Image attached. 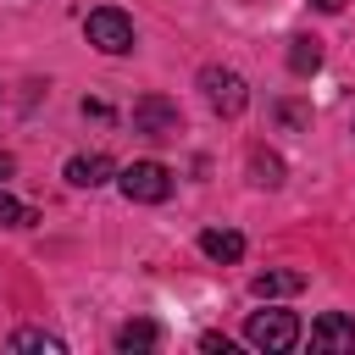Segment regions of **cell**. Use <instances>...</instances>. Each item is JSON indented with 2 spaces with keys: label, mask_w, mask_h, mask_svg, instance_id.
<instances>
[{
  "label": "cell",
  "mask_w": 355,
  "mask_h": 355,
  "mask_svg": "<svg viewBox=\"0 0 355 355\" xmlns=\"http://www.w3.org/2000/svg\"><path fill=\"white\" fill-rule=\"evenodd\" d=\"M316 67H322V39H311V33L288 39V72L294 78H311Z\"/></svg>",
  "instance_id": "cell-10"
},
{
  "label": "cell",
  "mask_w": 355,
  "mask_h": 355,
  "mask_svg": "<svg viewBox=\"0 0 355 355\" xmlns=\"http://www.w3.org/2000/svg\"><path fill=\"white\" fill-rule=\"evenodd\" d=\"M200 255H211V261H239V255H244V233H233V227H205V233H200Z\"/></svg>",
  "instance_id": "cell-9"
},
{
  "label": "cell",
  "mask_w": 355,
  "mask_h": 355,
  "mask_svg": "<svg viewBox=\"0 0 355 355\" xmlns=\"http://www.w3.org/2000/svg\"><path fill=\"white\" fill-rule=\"evenodd\" d=\"M33 222H39V211H33V205H22L17 194H6V189H0V227H33Z\"/></svg>",
  "instance_id": "cell-13"
},
{
  "label": "cell",
  "mask_w": 355,
  "mask_h": 355,
  "mask_svg": "<svg viewBox=\"0 0 355 355\" xmlns=\"http://www.w3.org/2000/svg\"><path fill=\"white\" fill-rule=\"evenodd\" d=\"M316 11H344V0H311Z\"/></svg>",
  "instance_id": "cell-18"
},
{
  "label": "cell",
  "mask_w": 355,
  "mask_h": 355,
  "mask_svg": "<svg viewBox=\"0 0 355 355\" xmlns=\"http://www.w3.org/2000/svg\"><path fill=\"white\" fill-rule=\"evenodd\" d=\"M133 133H144V139H178L183 133V111H178V100H166V94H139L133 100Z\"/></svg>",
  "instance_id": "cell-3"
},
{
  "label": "cell",
  "mask_w": 355,
  "mask_h": 355,
  "mask_svg": "<svg viewBox=\"0 0 355 355\" xmlns=\"http://www.w3.org/2000/svg\"><path fill=\"white\" fill-rule=\"evenodd\" d=\"M250 172H255L261 189H277V183H283V161H277L272 150H250Z\"/></svg>",
  "instance_id": "cell-12"
},
{
  "label": "cell",
  "mask_w": 355,
  "mask_h": 355,
  "mask_svg": "<svg viewBox=\"0 0 355 355\" xmlns=\"http://www.w3.org/2000/svg\"><path fill=\"white\" fill-rule=\"evenodd\" d=\"M11 172H17V161H11V155H0V189H6V178H11Z\"/></svg>",
  "instance_id": "cell-17"
},
{
  "label": "cell",
  "mask_w": 355,
  "mask_h": 355,
  "mask_svg": "<svg viewBox=\"0 0 355 355\" xmlns=\"http://www.w3.org/2000/svg\"><path fill=\"white\" fill-rule=\"evenodd\" d=\"M200 349H211V355H216V349H222V355H227V349H233V344H227V338H222V333H200Z\"/></svg>",
  "instance_id": "cell-15"
},
{
  "label": "cell",
  "mask_w": 355,
  "mask_h": 355,
  "mask_svg": "<svg viewBox=\"0 0 355 355\" xmlns=\"http://www.w3.org/2000/svg\"><path fill=\"white\" fill-rule=\"evenodd\" d=\"M116 183H122V194L139 200V205H161V200L172 194V172H166L161 161H133V166L116 172Z\"/></svg>",
  "instance_id": "cell-5"
},
{
  "label": "cell",
  "mask_w": 355,
  "mask_h": 355,
  "mask_svg": "<svg viewBox=\"0 0 355 355\" xmlns=\"http://www.w3.org/2000/svg\"><path fill=\"white\" fill-rule=\"evenodd\" d=\"M200 89H205V105H211L216 116H239V111L250 105V83H244L233 67H205V72H200Z\"/></svg>",
  "instance_id": "cell-4"
},
{
  "label": "cell",
  "mask_w": 355,
  "mask_h": 355,
  "mask_svg": "<svg viewBox=\"0 0 355 355\" xmlns=\"http://www.w3.org/2000/svg\"><path fill=\"white\" fill-rule=\"evenodd\" d=\"M161 344V327L155 322H122L116 327V349L122 355H139V349H155Z\"/></svg>",
  "instance_id": "cell-11"
},
{
  "label": "cell",
  "mask_w": 355,
  "mask_h": 355,
  "mask_svg": "<svg viewBox=\"0 0 355 355\" xmlns=\"http://www.w3.org/2000/svg\"><path fill=\"white\" fill-rule=\"evenodd\" d=\"M11 349H50V355H61L67 344H61L55 333H39V327H22V333H11Z\"/></svg>",
  "instance_id": "cell-14"
},
{
  "label": "cell",
  "mask_w": 355,
  "mask_h": 355,
  "mask_svg": "<svg viewBox=\"0 0 355 355\" xmlns=\"http://www.w3.org/2000/svg\"><path fill=\"white\" fill-rule=\"evenodd\" d=\"M83 116H100V122H105V116H111V105H105V100H83Z\"/></svg>",
  "instance_id": "cell-16"
},
{
  "label": "cell",
  "mask_w": 355,
  "mask_h": 355,
  "mask_svg": "<svg viewBox=\"0 0 355 355\" xmlns=\"http://www.w3.org/2000/svg\"><path fill=\"white\" fill-rule=\"evenodd\" d=\"M244 344H250V349H266V355L294 349V344H300V322H294V311H255V316L244 322Z\"/></svg>",
  "instance_id": "cell-1"
},
{
  "label": "cell",
  "mask_w": 355,
  "mask_h": 355,
  "mask_svg": "<svg viewBox=\"0 0 355 355\" xmlns=\"http://www.w3.org/2000/svg\"><path fill=\"white\" fill-rule=\"evenodd\" d=\"M300 288H305V272H255L250 277L255 300H283V294H300Z\"/></svg>",
  "instance_id": "cell-8"
},
{
  "label": "cell",
  "mask_w": 355,
  "mask_h": 355,
  "mask_svg": "<svg viewBox=\"0 0 355 355\" xmlns=\"http://www.w3.org/2000/svg\"><path fill=\"white\" fill-rule=\"evenodd\" d=\"M83 33H89V44L105 50V55H128V50H133V17L116 11V6H94V11L83 17Z\"/></svg>",
  "instance_id": "cell-2"
},
{
  "label": "cell",
  "mask_w": 355,
  "mask_h": 355,
  "mask_svg": "<svg viewBox=\"0 0 355 355\" xmlns=\"http://www.w3.org/2000/svg\"><path fill=\"white\" fill-rule=\"evenodd\" d=\"M311 349H322V355H344V349H355V322H349L344 311H327V316L311 327Z\"/></svg>",
  "instance_id": "cell-6"
},
{
  "label": "cell",
  "mask_w": 355,
  "mask_h": 355,
  "mask_svg": "<svg viewBox=\"0 0 355 355\" xmlns=\"http://www.w3.org/2000/svg\"><path fill=\"white\" fill-rule=\"evenodd\" d=\"M111 178H116V166H111V155H100V150L67 161V183H72V189H100V183H111Z\"/></svg>",
  "instance_id": "cell-7"
}]
</instances>
